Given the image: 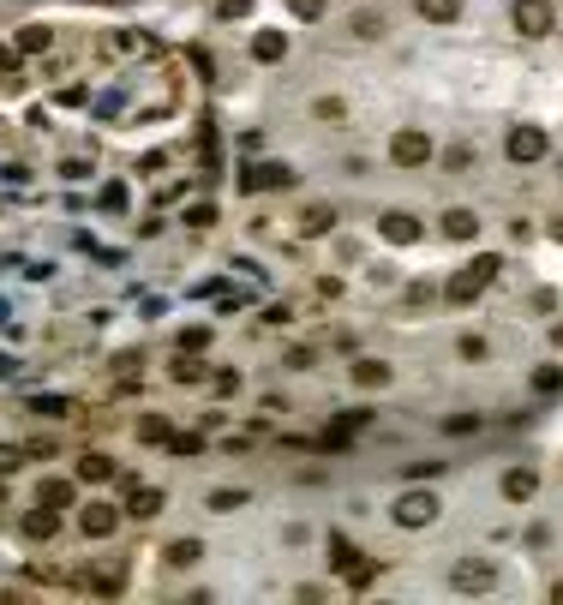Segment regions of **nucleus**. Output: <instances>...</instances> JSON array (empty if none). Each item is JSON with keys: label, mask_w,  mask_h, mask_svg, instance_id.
<instances>
[{"label": "nucleus", "mask_w": 563, "mask_h": 605, "mask_svg": "<svg viewBox=\"0 0 563 605\" xmlns=\"http://www.w3.org/2000/svg\"><path fill=\"white\" fill-rule=\"evenodd\" d=\"M138 438H144V444H168L174 432H168V420H162V414H144V420H138Z\"/></svg>", "instance_id": "obj_21"}, {"label": "nucleus", "mask_w": 563, "mask_h": 605, "mask_svg": "<svg viewBox=\"0 0 563 605\" xmlns=\"http://www.w3.org/2000/svg\"><path fill=\"white\" fill-rule=\"evenodd\" d=\"M12 372H18V366H12V360H6V354H0V378H12Z\"/></svg>", "instance_id": "obj_34"}, {"label": "nucleus", "mask_w": 563, "mask_h": 605, "mask_svg": "<svg viewBox=\"0 0 563 605\" xmlns=\"http://www.w3.org/2000/svg\"><path fill=\"white\" fill-rule=\"evenodd\" d=\"M36 504L42 510H72V480H42L36 486Z\"/></svg>", "instance_id": "obj_14"}, {"label": "nucleus", "mask_w": 563, "mask_h": 605, "mask_svg": "<svg viewBox=\"0 0 563 605\" xmlns=\"http://www.w3.org/2000/svg\"><path fill=\"white\" fill-rule=\"evenodd\" d=\"M534 390H540V396H558V390H563V372H558V366H540V372H534Z\"/></svg>", "instance_id": "obj_24"}, {"label": "nucleus", "mask_w": 563, "mask_h": 605, "mask_svg": "<svg viewBox=\"0 0 563 605\" xmlns=\"http://www.w3.org/2000/svg\"><path fill=\"white\" fill-rule=\"evenodd\" d=\"M330 222H336V216H330V210H324V204H312V210H306V216H300V228H306V234H324V228H330Z\"/></svg>", "instance_id": "obj_25"}, {"label": "nucleus", "mask_w": 563, "mask_h": 605, "mask_svg": "<svg viewBox=\"0 0 563 605\" xmlns=\"http://www.w3.org/2000/svg\"><path fill=\"white\" fill-rule=\"evenodd\" d=\"M354 384H360V390L390 384V366H384V360H354Z\"/></svg>", "instance_id": "obj_19"}, {"label": "nucleus", "mask_w": 563, "mask_h": 605, "mask_svg": "<svg viewBox=\"0 0 563 605\" xmlns=\"http://www.w3.org/2000/svg\"><path fill=\"white\" fill-rule=\"evenodd\" d=\"M240 504H246V492H216V498H210V510H222V516L240 510Z\"/></svg>", "instance_id": "obj_28"}, {"label": "nucleus", "mask_w": 563, "mask_h": 605, "mask_svg": "<svg viewBox=\"0 0 563 605\" xmlns=\"http://www.w3.org/2000/svg\"><path fill=\"white\" fill-rule=\"evenodd\" d=\"M288 180H294V168H288V162H252L240 186H246V192H276V186H288Z\"/></svg>", "instance_id": "obj_8"}, {"label": "nucleus", "mask_w": 563, "mask_h": 605, "mask_svg": "<svg viewBox=\"0 0 563 605\" xmlns=\"http://www.w3.org/2000/svg\"><path fill=\"white\" fill-rule=\"evenodd\" d=\"M510 18H516V30H522V36H552V24H558V12H552L546 0H516V12H510Z\"/></svg>", "instance_id": "obj_5"}, {"label": "nucleus", "mask_w": 563, "mask_h": 605, "mask_svg": "<svg viewBox=\"0 0 563 605\" xmlns=\"http://www.w3.org/2000/svg\"><path fill=\"white\" fill-rule=\"evenodd\" d=\"M114 474H120L114 456H102V450H84V456H78V480H84V486H108Z\"/></svg>", "instance_id": "obj_10"}, {"label": "nucleus", "mask_w": 563, "mask_h": 605, "mask_svg": "<svg viewBox=\"0 0 563 605\" xmlns=\"http://www.w3.org/2000/svg\"><path fill=\"white\" fill-rule=\"evenodd\" d=\"M450 588H456V594H492V588H498V564H486V558H462V564L450 570Z\"/></svg>", "instance_id": "obj_4"}, {"label": "nucleus", "mask_w": 563, "mask_h": 605, "mask_svg": "<svg viewBox=\"0 0 563 605\" xmlns=\"http://www.w3.org/2000/svg\"><path fill=\"white\" fill-rule=\"evenodd\" d=\"M126 516H138V522H156V516H162V492H156V486H132V498H126Z\"/></svg>", "instance_id": "obj_13"}, {"label": "nucleus", "mask_w": 563, "mask_h": 605, "mask_svg": "<svg viewBox=\"0 0 563 605\" xmlns=\"http://www.w3.org/2000/svg\"><path fill=\"white\" fill-rule=\"evenodd\" d=\"M174 378H180V384H204L210 372H204V360H198V354H180V360H174Z\"/></svg>", "instance_id": "obj_20"}, {"label": "nucleus", "mask_w": 563, "mask_h": 605, "mask_svg": "<svg viewBox=\"0 0 563 605\" xmlns=\"http://www.w3.org/2000/svg\"><path fill=\"white\" fill-rule=\"evenodd\" d=\"M414 12H420L426 24H456V18H462V0H414Z\"/></svg>", "instance_id": "obj_16"}, {"label": "nucleus", "mask_w": 563, "mask_h": 605, "mask_svg": "<svg viewBox=\"0 0 563 605\" xmlns=\"http://www.w3.org/2000/svg\"><path fill=\"white\" fill-rule=\"evenodd\" d=\"M204 348H210V330H204V324L180 330V354H204Z\"/></svg>", "instance_id": "obj_23"}, {"label": "nucleus", "mask_w": 563, "mask_h": 605, "mask_svg": "<svg viewBox=\"0 0 563 605\" xmlns=\"http://www.w3.org/2000/svg\"><path fill=\"white\" fill-rule=\"evenodd\" d=\"M444 234H450V240H474V234H480V216H474V210H450V216H444Z\"/></svg>", "instance_id": "obj_17"}, {"label": "nucleus", "mask_w": 563, "mask_h": 605, "mask_svg": "<svg viewBox=\"0 0 563 605\" xmlns=\"http://www.w3.org/2000/svg\"><path fill=\"white\" fill-rule=\"evenodd\" d=\"M324 6H330V0H288V12H294V18H318Z\"/></svg>", "instance_id": "obj_30"}, {"label": "nucleus", "mask_w": 563, "mask_h": 605, "mask_svg": "<svg viewBox=\"0 0 563 605\" xmlns=\"http://www.w3.org/2000/svg\"><path fill=\"white\" fill-rule=\"evenodd\" d=\"M48 42H54V30H42V24H24V30H18V42H12V48H18V54H42V48H48Z\"/></svg>", "instance_id": "obj_18"}, {"label": "nucleus", "mask_w": 563, "mask_h": 605, "mask_svg": "<svg viewBox=\"0 0 563 605\" xmlns=\"http://www.w3.org/2000/svg\"><path fill=\"white\" fill-rule=\"evenodd\" d=\"M114 528H120V510H114V504H84V510H78V534H84V540H108Z\"/></svg>", "instance_id": "obj_7"}, {"label": "nucleus", "mask_w": 563, "mask_h": 605, "mask_svg": "<svg viewBox=\"0 0 563 605\" xmlns=\"http://www.w3.org/2000/svg\"><path fill=\"white\" fill-rule=\"evenodd\" d=\"M390 162H396V168H426V162H432V138H426L420 126H402V132L390 138Z\"/></svg>", "instance_id": "obj_2"}, {"label": "nucleus", "mask_w": 563, "mask_h": 605, "mask_svg": "<svg viewBox=\"0 0 563 605\" xmlns=\"http://www.w3.org/2000/svg\"><path fill=\"white\" fill-rule=\"evenodd\" d=\"M168 450H174V456H198V450H204V438H192V432H180V438H168Z\"/></svg>", "instance_id": "obj_27"}, {"label": "nucleus", "mask_w": 563, "mask_h": 605, "mask_svg": "<svg viewBox=\"0 0 563 605\" xmlns=\"http://www.w3.org/2000/svg\"><path fill=\"white\" fill-rule=\"evenodd\" d=\"M378 234H384L390 246H414V240H420V222H414L408 210H390V216L378 222Z\"/></svg>", "instance_id": "obj_9"}, {"label": "nucleus", "mask_w": 563, "mask_h": 605, "mask_svg": "<svg viewBox=\"0 0 563 605\" xmlns=\"http://www.w3.org/2000/svg\"><path fill=\"white\" fill-rule=\"evenodd\" d=\"M534 492H540V474H534V468H510V474H504V498H510V504H528Z\"/></svg>", "instance_id": "obj_12"}, {"label": "nucleus", "mask_w": 563, "mask_h": 605, "mask_svg": "<svg viewBox=\"0 0 563 605\" xmlns=\"http://www.w3.org/2000/svg\"><path fill=\"white\" fill-rule=\"evenodd\" d=\"M102 210H126V186H120V180L102 186Z\"/></svg>", "instance_id": "obj_26"}, {"label": "nucleus", "mask_w": 563, "mask_h": 605, "mask_svg": "<svg viewBox=\"0 0 563 605\" xmlns=\"http://www.w3.org/2000/svg\"><path fill=\"white\" fill-rule=\"evenodd\" d=\"M18 66V48H0V72H12Z\"/></svg>", "instance_id": "obj_33"}, {"label": "nucleus", "mask_w": 563, "mask_h": 605, "mask_svg": "<svg viewBox=\"0 0 563 605\" xmlns=\"http://www.w3.org/2000/svg\"><path fill=\"white\" fill-rule=\"evenodd\" d=\"M186 222H192V228H210V222H216V210H210V204H192V210H186Z\"/></svg>", "instance_id": "obj_31"}, {"label": "nucleus", "mask_w": 563, "mask_h": 605, "mask_svg": "<svg viewBox=\"0 0 563 605\" xmlns=\"http://www.w3.org/2000/svg\"><path fill=\"white\" fill-rule=\"evenodd\" d=\"M252 12V0H222V18H246Z\"/></svg>", "instance_id": "obj_32"}, {"label": "nucleus", "mask_w": 563, "mask_h": 605, "mask_svg": "<svg viewBox=\"0 0 563 605\" xmlns=\"http://www.w3.org/2000/svg\"><path fill=\"white\" fill-rule=\"evenodd\" d=\"M24 534H30V540H54V534H60V510H42V504H36V510L24 516Z\"/></svg>", "instance_id": "obj_15"}, {"label": "nucleus", "mask_w": 563, "mask_h": 605, "mask_svg": "<svg viewBox=\"0 0 563 605\" xmlns=\"http://www.w3.org/2000/svg\"><path fill=\"white\" fill-rule=\"evenodd\" d=\"M504 150H510V162H540L546 156V132L540 126H510Z\"/></svg>", "instance_id": "obj_6"}, {"label": "nucleus", "mask_w": 563, "mask_h": 605, "mask_svg": "<svg viewBox=\"0 0 563 605\" xmlns=\"http://www.w3.org/2000/svg\"><path fill=\"white\" fill-rule=\"evenodd\" d=\"M282 54H288V30H258V36H252V60L276 66Z\"/></svg>", "instance_id": "obj_11"}, {"label": "nucleus", "mask_w": 563, "mask_h": 605, "mask_svg": "<svg viewBox=\"0 0 563 605\" xmlns=\"http://www.w3.org/2000/svg\"><path fill=\"white\" fill-rule=\"evenodd\" d=\"M198 558H204L198 540H174V546H168V564H174V570H186V564H198Z\"/></svg>", "instance_id": "obj_22"}, {"label": "nucleus", "mask_w": 563, "mask_h": 605, "mask_svg": "<svg viewBox=\"0 0 563 605\" xmlns=\"http://www.w3.org/2000/svg\"><path fill=\"white\" fill-rule=\"evenodd\" d=\"M492 276H498V258H492V252H480L474 264H462V270L444 282V300H450V306H468V300H480V294L492 288Z\"/></svg>", "instance_id": "obj_1"}, {"label": "nucleus", "mask_w": 563, "mask_h": 605, "mask_svg": "<svg viewBox=\"0 0 563 605\" xmlns=\"http://www.w3.org/2000/svg\"><path fill=\"white\" fill-rule=\"evenodd\" d=\"M24 468V450H12V444H0V474H18Z\"/></svg>", "instance_id": "obj_29"}, {"label": "nucleus", "mask_w": 563, "mask_h": 605, "mask_svg": "<svg viewBox=\"0 0 563 605\" xmlns=\"http://www.w3.org/2000/svg\"><path fill=\"white\" fill-rule=\"evenodd\" d=\"M438 510H444V504H438L432 492H402L390 516H396V528H432V522H438Z\"/></svg>", "instance_id": "obj_3"}]
</instances>
